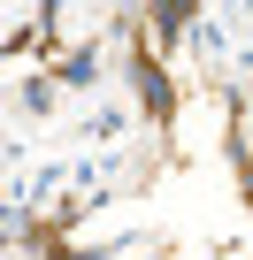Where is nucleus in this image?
Returning a JSON list of instances; mask_svg holds the SVG:
<instances>
[{
  "mask_svg": "<svg viewBox=\"0 0 253 260\" xmlns=\"http://www.w3.org/2000/svg\"><path fill=\"white\" fill-rule=\"evenodd\" d=\"M69 146H77V153H123V146H131V107H115V100L85 107V115L69 122Z\"/></svg>",
  "mask_w": 253,
  "mask_h": 260,
  "instance_id": "obj_1",
  "label": "nucleus"
},
{
  "mask_svg": "<svg viewBox=\"0 0 253 260\" xmlns=\"http://www.w3.org/2000/svg\"><path fill=\"white\" fill-rule=\"evenodd\" d=\"M184 54L215 69V61H238V39H230V23H222V16H200V23H184Z\"/></svg>",
  "mask_w": 253,
  "mask_h": 260,
  "instance_id": "obj_2",
  "label": "nucleus"
}]
</instances>
